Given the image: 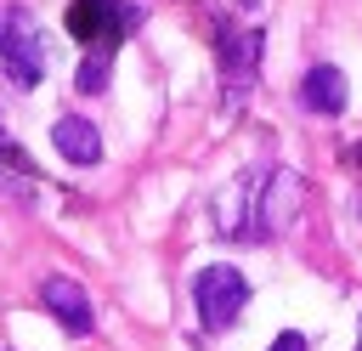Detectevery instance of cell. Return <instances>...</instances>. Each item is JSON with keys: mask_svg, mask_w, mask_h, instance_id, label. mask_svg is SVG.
Listing matches in <instances>:
<instances>
[{"mask_svg": "<svg viewBox=\"0 0 362 351\" xmlns=\"http://www.w3.org/2000/svg\"><path fill=\"white\" fill-rule=\"evenodd\" d=\"M0 62L11 74V85L34 91L45 79V40H40V17L28 6H0Z\"/></svg>", "mask_w": 362, "mask_h": 351, "instance_id": "obj_1", "label": "cell"}, {"mask_svg": "<svg viewBox=\"0 0 362 351\" xmlns=\"http://www.w3.org/2000/svg\"><path fill=\"white\" fill-rule=\"evenodd\" d=\"M192 306H198V323H204V328H226V323H238L243 306H249V277H243L238 266L215 260V266H204V272L192 277Z\"/></svg>", "mask_w": 362, "mask_h": 351, "instance_id": "obj_2", "label": "cell"}, {"mask_svg": "<svg viewBox=\"0 0 362 351\" xmlns=\"http://www.w3.org/2000/svg\"><path fill=\"white\" fill-rule=\"evenodd\" d=\"M300 198H305V181H300L294 170H272V176H260V198H255L249 238H277V232L300 215Z\"/></svg>", "mask_w": 362, "mask_h": 351, "instance_id": "obj_3", "label": "cell"}, {"mask_svg": "<svg viewBox=\"0 0 362 351\" xmlns=\"http://www.w3.org/2000/svg\"><path fill=\"white\" fill-rule=\"evenodd\" d=\"M136 23H141V11L130 0H74V11H68V28L79 40H90V45H113Z\"/></svg>", "mask_w": 362, "mask_h": 351, "instance_id": "obj_4", "label": "cell"}, {"mask_svg": "<svg viewBox=\"0 0 362 351\" xmlns=\"http://www.w3.org/2000/svg\"><path fill=\"white\" fill-rule=\"evenodd\" d=\"M260 74V28H238L221 40V91L226 102H243V91Z\"/></svg>", "mask_w": 362, "mask_h": 351, "instance_id": "obj_5", "label": "cell"}, {"mask_svg": "<svg viewBox=\"0 0 362 351\" xmlns=\"http://www.w3.org/2000/svg\"><path fill=\"white\" fill-rule=\"evenodd\" d=\"M40 306L74 334V340H85L90 334V323H96V311H90V294L74 283V277H45L40 283Z\"/></svg>", "mask_w": 362, "mask_h": 351, "instance_id": "obj_6", "label": "cell"}, {"mask_svg": "<svg viewBox=\"0 0 362 351\" xmlns=\"http://www.w3.org/2000/svg\"><path fill=\"white\" fill-rule=\"evenodd\" d=\"M345 102H351L345 74H339L334 62H311L305 79H300V108H305V113H322V119H339Z\"/></svg>", "mask_w": 362, "mask_h": 351, "instance_id": "obj_7", "label": "cell"}, {"mask_svg": "<svg viewBox=\"0 0 362 351\" xmlns=\"http://www.w3.org/2000/svg\"><path fill=\"white\" fill-rule=\"evenodd\" d=\"M51 147H57L68 164H96V159H102V136H96V125L79 119V113H62V119L51 125Z\"/></svg>", "mask_w": 362, "mask_h": 351, "instance_id": "obj_8", "label": "cell"}, {"mask_svg": "<svg viewBox=\"0 0 362 351\" xmlns=\"http://www.w3.org/2000/svg\"><path fill=\"white\" fill-rule=\"evenodd\" d=\"M255 192H260V170H243V176L232 181V192H221V204H215L221 232L249 238V221H255Z\"/></svg>", "mask_w": 362, "mask_h": 351, "instance_id": "obj_9", "label": "cell"}, {"mask_svg": "<svg viewBox=\"0 0 362 351\" xmlns=\"http://www.w3.org/2000/svg\"><path fill=\"white\" fill-rule=\"evenodd\" d=\"M107 62H113V45H90V51H85V62L74 68V85H79L85 96H96V91H107V74H113Z\"/></svg>", "mask_w": 362, "mask_h": 351, "instance_id": "obj_10", "label": "cell"}, {"mask_svg": "<svg viewBox=\"0 0 362 351\" xmlns=\"http://www.w3.org/2000/svg\"><path fill=\"white\" fill-rule=\"evenodd\" d=\"M272 351H305V334H300V328H288V334H277V340H272Z\"/></svg>", "mask_w": 362, "mask_h": 351, "instance_id": "obj_11", "label": "cell"}, {"mask_svg": "<svg viewBox=\"0 0 362 351\" xmlns=\"http://www.w3.org/2000/svg\"><path fill=\"white\" fill-rule=\"evenodd\" d=\"M356 351H362V340H356Z\"/></svg>", "mask_w": 362, "mask_h": 351, "instance_id": "obj_12", "label": "cell"}, {"mask_svg": "<svg viewBox=\"0 0 362 351\" xmlns=\"http://www.w3.org/2000/svg\"><path fill=\"white\" fill-rule=\"evenodd\" d=\"M0 142H6V136H0Z\"/></svg>", "mask_w": 362, "mask_h": 351, "instance_id": "obj_13", "label": "cell"}]
</instances>
